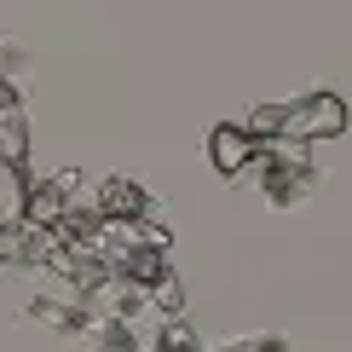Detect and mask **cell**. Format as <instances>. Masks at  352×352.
Listing matches in <instances>:
<instances>
[{
  "label": "cell",
  "mask_w": 352,
  "mask_h": 352,
  "mask_svg": "<svg viewBox=\"0 0 352 352\" xmlns=\"http://www.w3.org/2000/svg\"><path fill=\"white\" fill-rule=\"evenodd\" d=\"M93 202H98V214H116V219H127V214H151V197L133 185V179H104L93 190Z\"/></svg>",
  "instance_id": "cell-4"
},
{
  "label": "cell",
  "mask_w": 352,
  "mask_h": 352,
  "mask_svg": "<svg viewBox=\"0 0 352 352\" xmlns=\"http://www.w3.org/2000/svg\"><path fill=\"white\" fill-rule=\"evenodd\" d=\"M208 156H214V168L231 179V173H243V168H254V162H260V139L248 133V127H214Z\"/></svg>",
  "instance_id": "cell-3"
},
{
  "label": "cell",
  "mask_w": 352,
  "mask_h": 352,
  "mask_svg": "<svg viewBox=\"0 0 352 352\" xmlns=\"http://www.w3.org/2000/svg\"><path fill=\"white\" fill-rule=\"evenodd\" d=\"M277 133H295V139H306V144L341 139V133H346V104H341L335 93L289 98V104H277Z\"/></svg>",
  "instance_id": "cell-1"
},
{
  "label": "cell",
  "mask_w": 352,
  "mask_h": 352,
  "mask_svg": "<svg viewBox=\"0 0 352 352\" xmlns=\"http://www.w3.org/2000/svg\"><path fill=\"white\" fill-rule=\"evenodd\" d=\"M0 162L12 173L29 168V116L18 104V93H12V81H0Z\"/></svg>",
  "instance_id": "cell-2"
}]
</instances>
